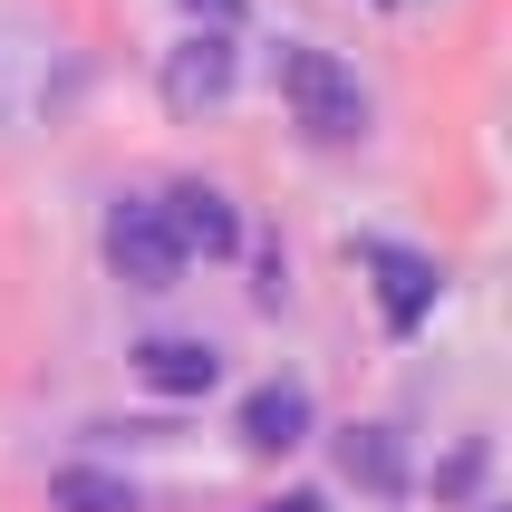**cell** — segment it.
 Listing matches in <instances>:
<instances>
[{"label": "cell", "instance_id": "1", "mask_svg": "<svg viewBox=\"0 0 512 512\" xmlns=\"http://www.w3.org/2000/svg\"><path fill=\"white\" fill-rule=\"evenodd\" d=\"M281 97H290V116H300L319 145H358L368 136V87L329 49H281Z\"/></svg>", "mask_w": 512, "mask_h": 512}, {"label": "cell", "instance_id": "2", "mask_svg": "<svg viewBox=\"0 0 512 512\" xmlns=\"http://www.w3.org/2000/svg\"><path fill=\"white\" fill-rule=\"evenodd\" d=\"M107 261H116V281H136V290H174L184 252H174L165 203H155V194H126V203L107 213Z\"/></svg>", "mask_w": 512, "mask_h": 512}, {"label": "cell", "instance_id": "3", "mask_svg": "<svg viewBox=\"0 0 512 512\" xmlns=\"http://www.w3.org/2000/svg\"><path fill=\"white\" fill-rule=\"evenodd\" d=\"M358 261L377 271V300H387V329H426V310H435V290H445V271H435L426 252H406V242H358Z\"/></svg>", "mask_w": 512, "mask_h": 512}, {"label": "cell", "instance_id": "4", "mask_svg": "<svg viewBox=\"0 0 512 512\" xmlns=\"http://www.w3.org/2000/svg\"><path fill=\"white\" fill-rule=\"evenodd\" d=\"M165 232H174V252L184 261H232L242 252V213H232V194H213V184H174L165 194Z\"/></svg>", "mask_w": 512, "mask_h": 512}, {"label": "cell", "instance_id": "5", "mask_svg": "<svg viewBox=\"0 0 512 512\" xmlns=\"http://www.w3.org/2000/svg\"><path fill=\"white\" fill-rule=\"evenodd\" d=\"M232 97V29H194L184 49H165V107L194 116V107H223Z\"/></svg>", "mask_w": 512, "mask_h": 512}, {"label": "cell", "instance_id": "6", "mask_svg": "<svg viewBox=\"0 0 512 512\" xmlns=\"http://www.w3.org/2000/svg\"><path fill=\"white\" fill-rule=\"evenodd\" d=\"M300 435H310V387H300V377H271V387L242 397V445H252V455H290Z\"/></svg>", "mask_w": 512, "mask_h": 512}, {"label": "cell", "instance_id": "7", "mask_svg": "<svg viewBox=\"0 0 512 512\" xmlns=\"http://www.w3.org/2000/svg\"><path fill=\"white\" fill-rule=\"evenodd\" d=\"M136 377L155 387V397H213L223 358H213L203 339H145V348H136Z\"/></svg>", "mask_w": 512, "mask_h": 512}, {"label": "cell", "instance_id": "8", "mask_svg": "<svg viewBox=\"0 0 512 512\" xmlns=\"http://www.w3.org/2000/svg\"><path fill=\"white\" fill-rule=\"evenodd\" d=\"M339 474L358 493H406V445H397V426H348L339 435Z\"/></svg>", "mask_w": 512, "mask_h": 512}, {"label": "cell", "instance_id": "9", "mask_svg": "<svg viewBox=\"0 0 512 512\" xmlns=\"http://www.w3.org/2000/svg\"><path fill=\"white\" fill-rule=\"evenodd\" d=\"M49 503H58V512H145L136 484L107 474V464H58V474H49Z\"/></svg>", "mask_w": 512, "mask_h": 512}, {"label": "cell", "instance_id": "10", "mask_svg": "<svg viewBox=\"0 0 512 512\" xmlns=\"http://www.w3.org/2000/svg\"><path fill=\"white\" fill-rule=\"evenodd\" d=\"M474 474H484V445H464V455L435 474V493H474Z\"/></svg>", "mask_w": 512, "mask_h": 512}, {"label": "cell", "instance_id": "11", "mask_svg": "<svg viewBox=\"0 0 512 512\" xmlns=\"http://www.w3.org/2000/svg\"><path fill=\"white\" fill-rule=\"evenodd\" d=\"M184 10H194V20H213V29H232V20H242V0H184Z\"/></svg>", "mask_w": 512, "mask_h": 512}, {"label": "cell", "instance_id": "12", "mask_svg": "<svg viewBox=\"0 0 512 512\" xmlns=\"http://www.w3.org/2000/svg\"><path fill=\"white\" fill-rule=\"evenodd\" d=\"M261 512H329L319 493H281V503H261Z\"/></svg>", "mask_w": 512, "mask_h": 512}]
</instances>
